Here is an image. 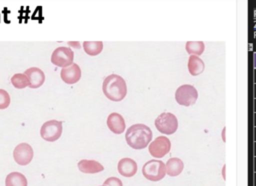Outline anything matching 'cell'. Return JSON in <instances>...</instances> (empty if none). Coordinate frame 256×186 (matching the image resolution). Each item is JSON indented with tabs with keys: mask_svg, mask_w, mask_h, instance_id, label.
Returning <instances> with one entry per match:
<instances>
[{
	"mask_svg": "<svg viewBox=\"0 0 256 186\" xmlns=\"http://www.w3.org/2000/svg\"><path fill=\"white\" fill-rule=\"evenodd\" d=\"M33 149L28 143L18 144L13 151V158L15 162L19 165H28L33 158Z\"/></svg>",
	"mask_w": 256,
	"mask_h": 186,
	"instance_id": "obj_9",
	"label": "cell"
},
{
	"mask_svg": "<svg viewBox=\"0 0 256 186\" xmlns=\"http://www.w3.org/2000/svg\"><path fill=\"white\" fill-rule=\"evenodd\" d=\"M143 176L150 181H160L162 180L166 173V164L161 160L152 159L147 161L142 167Z\"/></svg>",
	"mask_w": 256,
	"mask_h": 186,
	"instance_id": "obj_3",
	"label": "cell"
},
{
	"mask_svg": "<svg viewBox=\"0 0 256 186\" xmlns=\"http://www.w3.org/2000/svg\"><path fill=\"white\" fill-rule=\"evenodd\" d=\"M149 153L155 158H162L169 153L171 141L165 136H158L149 144Z\"/></svg>",
	"mask_w": 256,
	"mask_h": 186,
	"instance_id": "obj_8",
	"label": "cell"
},
{
	"mask_svg": "<svg viewBox=\"0 0 256 186\" xmlns=\"http://www.w3.org/2000/svg\"><path fill=\"white\" fill-rule=\"evenodd\" d=\"M24 74L27 76V78L29 80L28 87H30L32 89L39 88L40 86H42V84L45 81L44 72L37 67H31V68L27 69L24 72Z\"/></svg>",
	"mask_w": 256,
	"mask_h": 186,
	"instance_id": "obj_11",
	"label": "cell"
},
{
	"mask_svg": "<svg viewBox=\"0 0 256 186\" xmlns=\"http://www.w3.org/2000/svg\"><path fill=\"white\" fill-rule=\"evenodd\" d=\"M102 90L109 100L115 102L123 100L127 94L126 82L117 74H110L104 79Z\"/></svg>",
	"mask_w": 256,
	"mask_h": 186,
	"instance_id": "obj_2",
	"label": "cell"
},
{
	"mask_svg": "<svg viewBox=\"0 0 256 186\" xmlns=\"http://www.w3.org/2000/svg\"><path fill=\"white\" fill-rule=\"evenodd\" d=\"M12 85L17 89H23L29 85V80L25 74H14L11 78Z\"/></svg>",
	"mask_w": 256,
	"mask_h": 186,
	"instance_id": "obj_20",
	"label": "cell"
},
{
	"mask_svg": "<svg viewBox=\"0 0 256 186\" xmlns=\"http://www.w3.org/2000/svg\"><path fill=\"white\" fill-rule=\"evenodd\" d=\"M125 139L131 148L144 149L152 140V131L145 124H134L126 130Z\"/></svg>",
	"mask_w": 256,
	"mask_h": 186,
	"instance_id": "obj_1",
	"label": "cell"
},
{
	"mask_svg": "<svg viewBox=\"0 0 256 186\" xmlns=\"http://www.w3.org/2000/svg\"><path fill=\"white\" fill-rule=\"evenodd\" d=\"M62 134V122L58 120H49L45 122L40 129L41 137L49 142H54Z\"/></svg>",
	"mask_w": 256,
	"mask_h": 186,
	"instance_id": "obj_6",
	"label": "cell"
},
{
	"mask_svg": "<svg viewBox=\"0 0 256 186\" xmlns=\"http://www.w3.org/2000/svg\"><path fill=\"white\" fill-rule=\"evenodd\" d=\"M10 104V96L4 89H0V109H6Z\"/></svg>",
	"mask_w": 256,
	"mask_h": 186,
	"instance_id": "obj_21",
	"label": "cell"
},
{
	"mask_svg": "<svg viewBox=\"0 0 256 186\" xmlns=\"http://www.w3.org/2000/svg\"><path fill=\"white\" fill-rule=\"evenodd\" d=\"M26 177L20 172H11L6 176L5 186H27Z\"/></svg>",
	"mask_w": 256,
	"mask_h": 186,
	"instance_id": "obj_17",
	"label": "cell"
},
{
	"mask_svg": "<svg viewBox=\"0 0 256 186\" xmlns=\"http://www.w3.org/2000/svg\"><path fill=\"white\" fill-rule=\"evenodd\" d=\"M103 185H105V186H123V183L117 177H109L104 181Z\"/></svg>",
	"mask_w": 256,
	"mask_h": 186,
	"instance_id": "obj_22",
	"label": "cell"
},
{
	"mask_svg": "<svg viewBox=\"0 0 256 186\" xmlns=\"http://www.w3.org/2000/svg\"><path fill=\"white\" fill-rule=\"evenodd\" d=\"M118 172L124 177H132L137 172V163L132 158H122L117 165Z\"/></svg>",
	"mask_w": 256,
	"mask_h": 186,
	"instance_id": "obj_13",
	"label": "cell"
},
{
	"mask_svg": "<svg viewBox=\"0 0 256 186\" xmlns=\"http://www.w3.org/2000/svg\"><path fill=\"white\" fill-rule=\"evenodd\" d=\"M185 49L190 56L191 55L199 56L203 54L205 49V44L202 41H188L185 44Z\"/></svg>",
	"mask_w": 256,
	"mask_h": 186,
	"instance_id": "obj_18",
	"label": "cell"
},
{
	"mask_svg": "<svg viewBox=\"0 0 256 186\" xmlns=\"http://www.w3.org/2000/svg\"><path fill=\"white\" fill-rule=\"evenodd\" d=\"M83 49L88 55L95 56L101 53L103 49V43L101 41H84Z\"/></svg>",
	"mask_w": 256,
	"mask_h": 186,
	"instance_id": "obj_19",
	"label": "cell"
},
{
	"mask_svg": "<svg viewBox=\"0 0 256 186\" xmlns=\"http://www.w3.org/2000/svg\"><path fill=\"white\" fill-rule=\"evenodd\" d=\"M188 71L192 76H198L200 75L205 68V64L203 60L196 55H191L188 59Z\"/></svg>",
	"mask_w": 256,
	"mask_h": 186,
	"instance_id": "obj_15",
	"label": "cell"
},
{
	"mask_svg": "<svg viewBox=\"0 0 256 186\" xmlns=\"http://www.w3.org/2000/svg\"><path fill=\"white\" fill-rule=\"evenodd\" d=\"M102 186H105V185H102Z\"/></svg>",
	"mask_w": 256,
	"mask_h": 186,
	"instance_id": "obj_23",
	"label": "cell"
},
{
	"mask_svg": "<svg viewBox=\"0 0 256 186\" xmlns=\"http://www.w3.org/2000/svg\"><path fill=\"white\" fill-rule=\"evenodd\" d=\"M78 169L86 174H94L99 173L104 170V167L102 164L97 162L96 160H87L82 159L78 162Z\"/></svg>",
	"mask_w": 256,
	"mask_h": 186,
	"instance_id": "obj_14",
	"label": "cell"
},
{
	"mask_svg": "<svg viewBox=\"0 0 256 186\" xmlns=\"http://www.w3.org/2000/svg\"><path fill=\"white\" fill-rule=\"evenodd\" d=\"M155 127L159 132L165 135H171L178 129V120L174 114L164 112L155 119Z\"/></svg>",
	"mask_w": 256,
	"mask_h": 186,
	"instance_id": "obj_4",
	"label": "cell"
},
{
	"mask_svg": "<svg viewBox=\"0 0 256 186\" xmlns=\"http://www.w3.org/2000/svg\"><path fill=\"white\" fill-rule=\"evenodd\" d=\"M61 79L66 84H74L81 78V69L78 64L73 63L68 67H64L60 73Z\"/></svg>",
	"mask_w": 256,
	"mask_h": 186,
	"instance_id": "obj_10",
	"label": "cell"
},
{
	"mask_svg": "<svg viewBox=\"0 0 256 186\" xmlns=\"http://www.w3.org/2000/svg\"><path fill=\"white\" fill-rule=\"evenodd\" d=\"M74 52L68 47H58L51 55V62L58 67H68L73 64Z\"/></svg>",
	"mask_w": 256,
	"mask_h": 186,
	"instance_id": "obj_7",
	"label": "cell"
},
{
	"mask_svg": "<svg viewBox=\"0 0 256 186\" xmlns=\"http://www.w3.org/2000/svg\"><path fill=\"white\" fill-rule=\"evenodd\" d=\"M184 169V163L180 158L172 157L166 162V173L169 176L175 177L181 174Z\"/></svg>",
	"mask_w": 256,
	"mask_h": 186,
	"instance_id": "obj_16",
	"label": "cell"
},
{
	"mask_svg": "<svg viewBox=\"0 0 256 186\" xmlns=\"http://www.w3.org/2000/svg\"><path fill=\"white\" fill-rule=\"evenodd\" d=\"M198 98V92L193 85L184 84L177 88L175 92V100L179 105L191 106L195 104Z\"/></svg>",
	"mask_w": 256,
	"mask_h": 186,
	"instance_id": "obj_5",
	"label": "cell"
},
{
	"mask_svg": "<svg viewBox=\"0 0 256 186\" xmlns=\"http://www.w3.org/2000/svg\"><path fill=\"white\" fill-rule=\"evenodd\" d=\"M107 126L109 130H111L115 134L123 133L126 128L124 118L116 112L109 114V116L107 117Z\"/></svg>",
	"mask_w": 256,
	"mask_h": 186,
	"instance_id": "obj_12",
	"label": "cell"
}]
</instances>
